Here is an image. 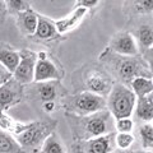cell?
<instances>
[{
    "label": "cell",
    "instance_id": "obj_20",
    "mask_svg": "<svg viewBox=\"0 0 153 153\" xmlns=\"http://www.w3.org/2000/svg\"><path fill=\"white\" fill-rule=\"evenodd\" d=\"M40 153H68V151L59 134L54 131L42 144Z\"/></svg>",
    "mask_w": 153,
    "mask_h": 153
},
{
    "label": "cell",
    "instance_id": "obj_16",
    "mask_svg": "<svg viewBox=\"0 0 153 153\" xmlns=\"http://www.w3.org/2000/svg\"><path fill=\"white\" fill-rule=\"evenodd\" d=\"M124 13L128 17L142 18L149 17L153 12V1L152 0H134V1H125L123 5Z\"/></svg>",
    "mask_w": 153,
    "mask_h": 153
},
{
    "label": "cell",
    "instance_id": "obj_30",
    "mask_svg": "<svg viewBox=\"0 0 153 153\" xmlns=\"http://www.w3.org/2000/svg\"><path fill=\"white\" fill-rule=\"evenodd\" d=\"M112 153H135L131 149H115Z\"/></svg>",
    "mask_w": 153,
    "mask_h": 153
},
{
    "label": "cell",
    "instance_id": "obj_18",
    "mask_svg": "<svg viewBox=\"0 0 153 153\" xmlns=\"http://www.w3.org/2000/svg\"><path fill=\"white\" fill-rule=\"evenodd\" d=\"M0 64L13 74L19 64V51L12 49L7 44H0Z\"/></svg>",
    "mask_w": 153,
    "mask_h": 153
},
{
    "label": "cell",
    "instance_id": "obj_14",
    "mask_svg": "<svg viewBox=\"0 0 153 153\" xmlns=\"http://www.w3.org/2000/svg\"><path fill=\"white\" fill-rule=\"evenodd\" d=\"M32 38L36 42H50V41H59L61 36L56 31L55 21L38 14L37 27Z\"/></svg>",
    "mask_w": 153,
    "mask_h": 153
},
{
    "label": "cell",
    "instance_id": "obj_10",
    "mask_svg": "<svg viewBox=\"0 0 153 153\" xmlns=\"http://www.w3.org/2000/svg\"><path fill=\"white\" fill-rule=\"evenodd\" d=\"M32 87L30 84L28 89L25 88V96H31L33 100H38L42 102H47V101H54L60 96L61 93H68L63 88L61 82L57 80H49V82H33L31 83ZM30 97V98H31Z\"/></svg>",
    "mask_w": 153,
    "mask_h": 153
},
{
    "label": "cell",
    "instance_id": "obj_17",
    "mask_svg": "<svg viewBox=\"0 0 153 153\" xmlns=\"http://www.w3.org/2000/svg\"><path fill=\"white\" fill-rule=\"evenodd\" d=\"M135 116L143 123H151L153 119V93L137 98L134 107Z\"/></svg>",
    "mask_w": 153,
    "mask_h": 153
},
{
    "label": "cell",
    "instance_id": "obj_4",
    "mask_svg": "<svg viewBox=\"0 0 153 153\" xmlns=\"http://www.w3.org/2000/svg\"><path fill=\"white\" fill-rule=\"evenodd\" d=\"M56 125V120L28 123L25 130L17 134L14 138L26 153H40L42 144L55 131Z\"/></svg>",
    "mask_w": 153,
    "mask_h": 153
},
{
    "label": "cell",
    "instance_id": "obj_11",
    "mask_svg": "<svg viewBox=\"0 0 153 153\" xmlns=\"http://www.w3.org/2000/svg\"><path fill=\"white\" fill-rule=\"evenodd\" d=\"M25 97V85L19 84L13 78L0 85V114L16 106Z\"/></svg>",
    "mask_w": 153,
    "mask_h": 153
},
{
    "label": "cell",
    "instance_id": "obj_8",
    "mask_svg": "<svg viewBox=\"0 0 153 153\" xmlns=\"http://www.w3.org/2000/svg\"><path fill=\"white\" fill-rule=\"evenodd\" d=\"M115 149V131L98 138L73 142L71 144L73 153H112Z\"/></svg>",
    "mask_w": 153,
    "mask_h": 153
},
{
    "label": "cell",
    "instance_id": "obj_22",
    "mask_svg": "<svg viewBox=\"0 0 153 153\" xmlns=\"http://www.w3.org/2000/svg\"><path fill=\"white\" fill-rule=\"evenodd\" d=\"M143 149L152 151L153 148V125L152 123H143L138 130Z\"/></svg>",
    "mask_w": 153,
    "mask_h": 153
},
{
    "label": "cell",
    "instance_id": "obj_5",
    "mask_svg": "<svg viewBox=\"0 0 153 153\" xmlns=\"http://www.w3.org/2000/svg\"><path fill=\"white\" fill-rule=\"evenodd\" d=\"M64 112L75 116H85L106 108V98L91 92H76L66 94L60 100Z\"/></svg>",
    "mask_w": 153,
    "mask_h": 153
},
{
    "label": "cell",
    "instance_id": "obj_13",
    "mask_svg": "<svg viewBox=\"0 0 153 153\" xmlns=\"http://www.w3.org/2000/svg\"><path fill=\"white\" fill-rule=\"evenodd\" d=\"M87 13H88L87 9L80 8V7H74L73 12L70 14H68L66 17L61 18V19L55 21V27H56L57 33H59L60 36H64L66 33L74 31L75 28H78L80 26V23L84 21Z\"/></svg>",
    "mask_w": 153,
    "mask_h": 153
},
{
    "label": "cell",
    "instance_id": "obj_29",
    "mask_svg": "<svg viewBox=\"0 0 153 153\" xmlns=\"http://www.w3.org/2000/svg\"><path fill=\"white\" fill-rule=\"evenodd\" d=\"M42 108H44V111H45V112H47V114L54 112L55 110H56V102H54V101L42 102Z\"/></svg>",
    "mask_w": 153,
    "mask_h": 153
},
{
    "label": "cell",
    "instance_id": "obj_31",
    "mask_svg": "<svg viewBox=\"0 0 153 153\" xmlns=\"http://www.w3.org/2000/svg\"><path fill=\"white\" fill-rule=\"evenodd\" d=\"M135 153H153L152 151H146V149H140V151H137Z\"/></svg>",
    "mask_w": 153,
    "mask_h": 153
},
{
    "label": "cell",
    "instance_id": "obj_28",
    "mask_svg": "<svg viewBox=\"0 0 153 153\" xmlns=\"http://www.w3.org/2000/svg\"><path fill=\"white\" fill-rule=\"evenodd\" d=\"M8 17V9H7V4L4 0H0V26L4 25L5 19Z\"/></svg>",
    "mask_w": 153,
    "mask_h": 153
},
{
    "label": "cell",
    "instance_id": "obj_15",
    "mask_svg": "<svg viewBox=\"0 0 153 153\" xmlns=\"http://www.w3.org/2000/svg\"><path fill=\"white\" fill-rule=\"evenodd\" d=\"M37 22H38V13L33 8H30L28 10L16 16L17 28L25 37H32L35 35Z\"/></svg>",
    "mask_w": 153,
    "mask_h": 153
},
{
    "label": "cell",
    "instance_id": "obj_7",
    "mask_svg": "<svg viewBox=\"0 0 153 153\" xmlns=\"http://www.w3.org/2000/svg\"><path fill=\"white\" fill-rule=\"evenodd\" d=\"M63 78H64L63 65H60L46 51L37 52V61L35 66L33 82L38 83V82H49V80L61 82Z\"/></svg>",
    "mask_w": 153,
    "mask_h": 153
},
{
    "label": "cell",
    "instance_id": "obj_26",
    "mask_svg": "<svg viewBox=\"0 0 153 153\" xmlns=\"http://www.w3.org/2000/svg\"><path fill=\"white\" fill-rule=\"evenodd\" d=\"M101 4V0H78L75 1V7H80L84 9H91V8H96Z\"/></svg>",
    "mask_w": 153,
    "mask_h": 153
},
{
    "label": "cell",
    "instance_id": "obj_27",
    "mask_svg": "<svg viewBox=\"0 0 153 153\" xmlns=\"http://www.w3.org/2000/svg\"><path fill=\"white\" fill-rule=\"evenodd\" d=\"M12 78V74L0 64V85H3L4 83H7L9 79Z\"/></svg>",
    "mask_w": 153,
    "mask_h": 153
},
{
    "label": "cell",
    "instance_id": "obj_2",
    "mask_svg": "<svg viewBox=\"0 0 153 153\" xmlns=\"http://www.w3.org/2000/svg\"><path fill=\"white\" fill-rule=\"evenodd\" d=\"M64 115L74 142L98 138L115 131V119L106 108L85 116H75L66 112Z\"/></svg>",
    "mask_w": 153,
    "mask_h": 153
},
{
    "label": "cell",
    "instance_id": "obj_23",
    "mask_svg": "<svg viewBox=\"0 0 153 153\" xmlns=\"http://www.w3.org/2000/svg\"><path fill=\"white\" fill-rule=\"evenodd\" d=\"M134 142H135V137L131 133H115L116 149H130Z\"/></svg>",
    "mask_w": 153,
    "mask_h": 153
},
{
    "label": "cell",
    "instance_id": "obj_1",
    "mask_svg": "<svg viewBox=\"0 0 153 153\" xmlns=\"http://www.w3.org/2000/svg\"><path fill=\"white\" fill-rule=\"evenodd\" d=\"M100 64L114 78L115 82L129 87L133 79L144 76L152 78V69L144 59L138 56H123L110 51L107 47L98 56Z\"/></svg>",
    "mask_w": 153,
    "mask_h": 153
},
{
    "label": "cell",
    "instance_id": "obj_24",
    "mask_svg": "<svg viewBox=\"0 0 153 153\" xmlns=\"http://www.w3.org/2000/svg\"><path fill=\"white\" fill-rule=\"evenodd\" d=\"M7 9H8V14H12V16L16 17L17 14L23 13L28 10L31 7L30 1H25V0H7Z\"/></svg>",
    "mask_w": 153,
    "mask_h": 153
},
{
    "label": "cell",
    "instance_id": "obj_12",
    "mask_svg": "<svg viewBox=\"0 0 153 153\" xmlns=\"http://www.w3.org/2000/svg\"><path fill=\"white\" fill-rule=\"evenodd\" d=\"M107 49L110 51L115 52V54L123 55V56H138L139 55L137 42L134 40L133 35L128 31H120V32L115 33L108 42Z\"/></svg>",
    "mask_w": 153,
    "mask_h": 153
},
{
    "label": "cell",
    "instance_id": "obj_3",
    "mask_svg": "<svg viewBox=\"0 0 153 153\" xmlns=\"http://www.w3.org/2000/svg\"><path fill=\"white\" fill-rule=\"evenodd\" d=\"M75 93L91 92L106 98L111 91L115 80L100 64L85 65L75 73Z\"/></svg>",
    "mask_w": 153,
    "mask_h": 153
},
{
    "label": "cell",
    "instance_id": "obj_25",
    "mask_svg": "<svg viewBox=\"0 0 153 153\" xmlns=\"http://www.w3.org/2000/svg\"><path fill=\"white\" fill-rule=\"evenodd\" d=\"M134 121L131 117H123L115 120V130L116 133H131L134 130Z\"/></svg>",
    "mask_w": 153,
    "mask_h": 153
},
{
    "label": "cell",
    "instance_id": "obj_9",
    "mask_svg": "<svg viewBox=\"0 0 153 153\" xmlns=\"http://www.w3.org/2000/svg\"><path fill=\"white\" fill-rule=\"evenodd\" d=\"M36 61L37 52L28 49H22L19 51V64L12 74V78L22 85H28L33 83Z\"/></svg>",
    "mask_w": 153,
    "mask_h": 153
},
{
    "label": "cell",
    "instance_id": "obj_6",
    "mask_svg": "<svg viewBox=\"0 0 153 153\" xmlns=\"http://www.w3.org/2000/svg\"><path fill=\"white\" fill-rule=\"evenodd\" d=\"M135 102L137 97L130 88L121 83L115 82L106 97V110L111 114L115 120L130 117L134 112Z\"/></svg>",
    "mask_w": 153,
    "mask_h": 153
},
{
    "label": "cell",
    "instance_id": "obj_19",
    "mask_svg": "<svg viewBox=\"0 0 153 153\" xmlns=\"http://www.w3.org/2000/svg\"><path fill=\"white\" fill-rule=\"evenodd\" d=\"M129 88L131 89V92L135 94L137 98L144 97L153 93V80L152 78H144V76H139L131 80V83L129 84Z\"/></svg>",
    "mask_w": 153,
    "mask_h": 153
},
{
    "label": "cell",
    "instance_id": "obj_21",
    "mask_svg": "<svg viewBox=\"0 0 153 153\" xmlns=\"http://www.w3.org/2000/svg\"><path fill=\"white\" fill-rule=\"evenodd\" d=\"M0 153H26L12 134L0 129Z\"/></svg>",
    "mask_w": 153,
    "mask_h": 153
}]
</instances>
